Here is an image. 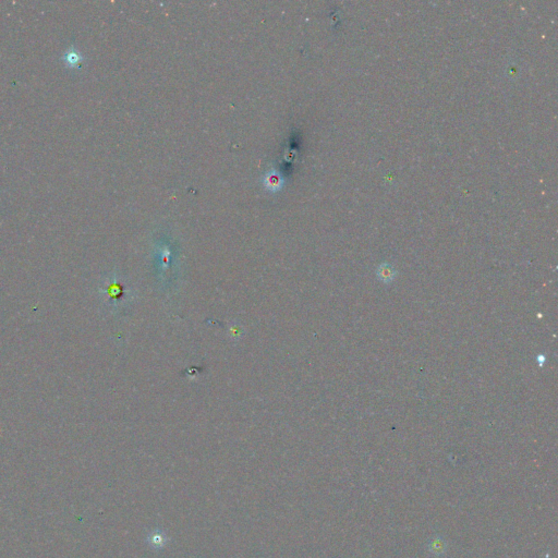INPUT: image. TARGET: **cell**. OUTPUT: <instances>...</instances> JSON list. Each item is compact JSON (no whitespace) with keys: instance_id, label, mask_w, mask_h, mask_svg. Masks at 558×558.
<instances>
[{"instance_id":"6da1fadb","label":"cell","mask_w":558,"mask_h":558,"mask_svg":"<svg viewBox=\"0 0 558 558\" xmlns=\"http://www.w3.org/2000/svg\"><path fill=\"white\" fill-rule=\"evenodd\" d=\"M61 59L67 68L75 69V68H79L80 65L82 64L83 56L80 51L72 45L65 51Z\"/></svg>"},{"instance_id":"7a4b0ae2","label":"cell","mask_w":558,"mask_h":558,"mask_svg":"<svg viewBox=\"0 0 558 558\" xmlns=\"http://www.w3.org/2000/svg\"><path fill=\"white\" fill-rule=\"evenodd\" d=\"M167 541L168 539L165 535V533H162V532L160 531L151 532L148 536V543L150 544V546L152 548H156V549L164 547L165 544L167 543Z\"/></svg>"},{"instance_id":"3957f363","label":"cell","mask_w":558,"mask_h":558,"mask_svg":"<svg viewBox=\"0 0 558 558\" xmlns=\"http://www.w3.org/2000/svg\"><path fill=\"white\" fill-rule=\"evenodd\" d=\"M377 277H379L383 282L388 284V282H390L391 280L395 279V277H396V272H395L394 268L388 265H382L380 266L379 270H377Z\"/></svg>"},{"instance_id":"277c9868","label":"cell","mask_w":558,"mask_h":558,"mask_svg":"<svg viewBox=\"0 0 558 558\" xmlns=\"http://www.w3.org/2000/svg\"><path fill=\"white\" fill-rule=\"evenodd\" d=\"M427 547H428V551L436 556H440L446 552V543L445 541L440 536H436L434 540L430 541Z\"/></svg>"}]
</instances>
